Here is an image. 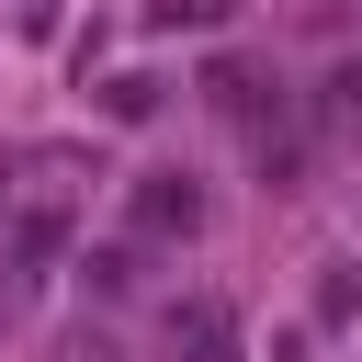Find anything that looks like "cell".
Returning a JSON list of instances; mask_svg holds the SVG:
<instances>
[{
  "label": "cell",
  "mask_w": 362,
  "mask_h": 362,
  "mask_svg": "<svg viewBox=\"0 0 362 362\" xmlns=\"http://www.w3.org/2000/svg\"><path fill=\"white\" fill-rule=\"evenodd\" d=\"M339 113H362V68H339V79H328V124H339Z\"/></svg>",
  "instance_id": "obj_2"
},
{
  "label": "cell",
  "mask_w": 362,
  "mask_h": 362,
  "mask_svg": "<svg viewBox=\"0 0 362 362\" xmlns=\"http://www.w3.org/2000/svg\"><path fill=\"white\" fill-rule=\"evenodd\" d=\"M192 215H204V204H192V181H147V192H136V226H158V238H170V226H192Z\"/></svg>",
  "instance_id": "obj_1"
},
{
  "label": "cell",
  "mask_w": 362,
  "mask_h": 362,
  "mask_svg": "<svg viewBox=\"0 0 362 362\" xmlns=\"http://www.w3.org/2000/svg\"><path fill=\"white\" fill-rule=\"evenodd\" d=\"M226 0H158V23H215Z\"/></svg>",
  "instance_id": "obj_3"
}]
</instances>
